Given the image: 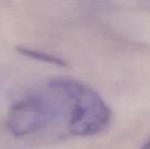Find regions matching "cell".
<instances>
[{"mask_svg": "<svg viewBox=\"0 0 150 149\" xmlns=\"http://www.w3.org/2000/svg\"><path fill=\"white\" fill-rule=\"evenodd\" d=\"M110 109L97 92L80 81L52 78L16 99L5 125L16 138L88 137L110 123Z\"/></svg>", "mask_w": 150, "mask_h": 149, "instance_id": "obj_1", "label": "cell"}, {"mask_svg": "<svg viewBox=\"0 0 150 149\" xmlns=\"http://www.w3.org/2000/svg\"><path fill=\"white\" fill-rule=\"evenodd\" d=\"M16 51L22 54V55L30 57L32 59L38 60V61H42L45 62V64H54V66H65V61L63 59H61L60 57L53 55V54L46 53V52L41 51V50L35 49V48L26 47V46H18L16 47Z\"/></svg>", "mask_w": 150, "mask_h": 149, "instance_id": "obj_2", "label": "cell"}, {"mask_svg": "<svg viewBox=\"0 0 150 149\" xmlns=\"http://www.w3.org/2000/svg\"><path fill=\"white\" fill-rule=\"evenodd\" d=\"M141 149H150V142H147L146 144H144V145L141 147Z\"/></svg>", "mask_w": 150, "mask_h": 149, "instance_id": "obj_3", "label": "cell"}, {"mask_svg": "<svg viewBox=\"0 0 150 149\" xmlns=\"http://www.w3.org/2000/svg\"><path fill=\"white\" fill-rule=\"evenodd\" d=\"M2 85H3V80H2L1 75H0V91H1V89H2Z\"/></svg>", "mask_w": 150, "mask_h": 149, "instance_id": "obj_4", "label": "cell"}]
</instances>
